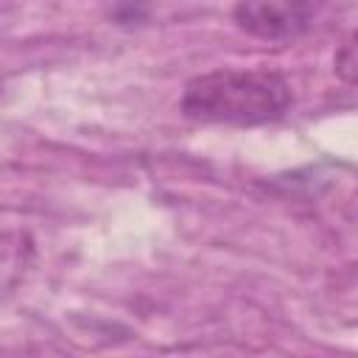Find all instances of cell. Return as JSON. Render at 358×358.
<instances>
[{"instance_id": "obj_1", "label": "cell", "mask_w": 358, "mask_h": 358, "mask_svg": "<svg viewBox=\"0 0 358 358\" xmlns=\"http://www.w3.org/2000/svg\"><path fill=\"white\" fill-rule=\"evenodd\" d=\"M294 103L291 84L271 70H213L182 90V115L196 123L255 126L277 120Z\"/></svg>"}, {"instance_id": "obj_3", "label": "cell", "mask_w": 358, "mask_h": 358, "mask_svg": "<svg viewBox=\"0 0 358 358\" xmlns=\"http://www.w3.org/2000/svg\"><path fill=\"white\" fill-rule=\"evenodd\" d=\"M333 70H336V76H338L341 81L358 84V31L350 34V36L338 45V50H336V56H333Z\"/></svg>"}, {"instance_id": "obj_2", "label": "cell", "mask_w": 358, "mask_h": 358, "mask_svg": "<svg viewBox=\"0 0 358 358\" xmlns=\"http://www.w3.org/2000/svg\"><path fill=\"white\" fill-rule=\"evenodd\" d=\"M316 17V0H238L235 25L263 42H288L302 36Z\"/></svg>"}]
</instances>
